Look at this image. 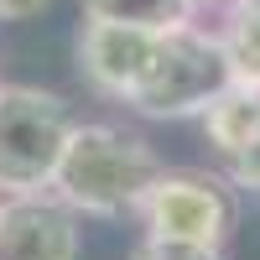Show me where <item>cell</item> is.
Listing matches in <instances>:
<instances>
[{"instance_id":"obj_1","label":"cell","mask_w":260,"mask_h":260,"mask_svg":"<svg viewBox=\"0 0 260 260\" xmlns=\"http://www.w3.org/2000/svg\"><path fill=\"white\" fill-rule=\"evenodd\" d=\"M156 177H161V156L146 136L94 120V125H73L47 192L83 219H136Z\"/></svg>"},{"instance_id":"obj_2","label":"cell","mask_w":260,"mask_h":260,"mask_svg":"<svg viewBox=\"0 0 260 260\" xmlns=\"http://www.w3.org/2000/svg\"><path fill=\"white\" fill-rule=\"evenodd\" d=\"M229 57L219 31L198 26V21H177V26H161L151 42V57L130 89V110L146 120H192L203 115L213 99L229 89Z\"/></svg>"},{"instance_id":"obj_3","label":"cell","mask_w":260,"mask_h":260,"mask_svg":"<svg viewBox=\"0 0 260 260\" xmlns=\"http://www.w3.org/2000/svg\"><path fill=\"white\" fill-rule=\"evenodd\" d=\"M73 125V104L62 94L0 83V192H47Z\"/></svg>"},{"instance_id":"obj_4","label":"cell","mask_w":260,"mask_h":260,"mask_svg":"<svg viewBox=\"0 0 260 260\" xmlns=\"http://www.w3.org/2000/svg\"><path fill=\"white\" fill-rule=\"evenodd\" d=\"M136 219L146 224V240H177L224 250L240 229V187L224 172L203 167H161Z\"/></svg>"},{"instance_id":"obj_5","label":"cell","mask_w":260,"mask_h":260,"mask_svg":"<svg viewBox=\"0 0 260 260\" xmlns=\"http://www.w3.org/2000/svg\"><path fill=\"white\" fill-rule=\"evenodd\" d=\"M156 31L161 26H125V21H89L83 16L78 42H73L83 83L94 94L125 104L130 89H136V78H141V68H146V57H151Z\"/></svg>"},{"instance_id":"obj_6","label":"cell","mask_w":260,"mask_h":260,"mask_svg":"<svg viewBox=\"0 0 260 260\" xmlns=\"http://www.w3.org/2000/svg\"><path fill=\"white\" fill-rule=\"evenodd\" d=\"M0 260H78V213L52 192L0 203Z\"/></svg>"},{"instance_id":"obj_7","label":"cell","mask_w":260,"mask_h":260,"mask_svg":"<svg viewBox=\"0 0 260 260\" xmlns=\"http://www.w3.org/2000/svg\"><path fill=\"white\" fill-rule=\"evenodd\" d=\"M219 42H224V57H229V78L260 89V6L234 0L224 31H219Z\"/></svg>"},{"instance_id":"obj_8","label":"cell","mask_w":260,"mask_h":260,"mask_svg":"<svg viewBox=\"0 0 260 260\" xmlns=\"http://www.w3.org/2000/svg\"><path fill=\"white\" fill-rule=\"evenodd\" d=\"M89 21H125V26H177L187 21V0H83Z\"/></svg>"},{"instance_id":"obj_9","label":"cell","mask_w":260,"mask_h":260,"mask_svg":"<svg viewBox=\"0 0 260 260\" xmlns=\"http://www.w3.org/2000/svg\"><path fill=\"white\" fill-rule=\"evenodd\" d=\"M224 177L240 187V192H255V198H260V115L250 125V136L240 141V151L224 156Z\"/></svg>"},{"instance_id":"obj_10","label":"cell","mask_w":260,"mask_h":260,"mask_svg":"<svg viewBox=\"0 0 260 260\" xmlns=\"http://www.w3.org/2000/svg\"><path fill=\"white\" fill-rule=\"evenodd\" d=\"M130 260H224V250H208V245H177V240H141Z\"/></svg>"},{"instance_id":"obj_11","label":"cell","mask_w":260,"mask_h":260,"mask_svg":"<svg viewBox=\"0 0 260 260\" xmlns=\"http://www.w3.org/2000/svg\"><path fill=\"white\" fill-rule=\"evenodd\" d=\"M47 0H0V21H31Z\"/></svg>"},{"instance_id":"obj_12","label":"cell","mask_w":260,"mask_h":260,"mask_svg":"<svg viewBox=\"0 0 260 260\" xmlns=\"http://www.w3.org/2000/svg\"><path fill=\"white\" fill-rule=\"evenodd\" d=\"M213 6H224V0H187V11L198 16V11H213Z\"/></svg>"},{"instance_id":"obj_13","label":"cell","mask_w":260,"mask_h":260,"mask_svg":"<svg viewBox=\"0 0 260 260\" xmlns=\"http://www.w3.org/2000/svg\"><path fill=\"white\" fill-rule=\"evenodd\" d=\"M245 6H260V0H245Z\"/></svg>"},{"instance_id":"obj_14","label":"cell","mask_w":260,"mask_h":260,"mask_svg":"<svg viewBox=\"0 0 260 260\" xmlns=\"http://www.w3.org/2000/svg\"><path fill=\"white\" fill-rule=\"evenodd\" d=\"M0 203H6V192H0Z\"/></svg>"}]
</instances>
